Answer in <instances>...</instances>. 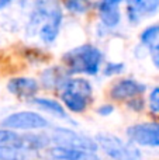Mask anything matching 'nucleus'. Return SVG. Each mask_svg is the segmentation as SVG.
Here are the masks:
<instances>
[{
    "instance_id": "1",
    "label": "nucleus",
    "mask_w": 159,
    "mask_h": 160,
    "mask_svg": "<svg viewBox=\"0 0 159 160\" xmlns=\"http://www.w3.org/2000/svg\"><path fill=\"white\" fill-rule=\"evenodd\" d=\"M62 24V10L54 0H38L34 6L27 25L30 37L38 35L42 42L52 44L59 34Z\"/></svg>"
},
{
    "instance_id": "24",
    "label": "nucleus",
    "mask_w": 159,
    "mask_h": 160,
    "mask_svg": "<svg viewBox=\"0 0 159 160\" xmlns=\"http://www.w3.org/2000/svg\"><path fill=\"white\" fill-rule=\"evenodd\" d=\"M11 2H13V0H0V10H2L3 7H6L7 4H10Z\"/></svg>"
},
{
    "instance_id": "3",
    "label": "nucleus",
    "mask_w": 159,
    "mask_h": 160,
    "mask_svg": "<svg viewBox=\"0 0 159 160\" xmlns=\"http://www.w3.org/2000/svg\"><path fill=\"white\" fill-rule=\"evenodd\" d=\"M61 98L66 108L72 112L80 114L92 101L93 87L86 79L72 78L66 79L61 86Z\"/></svg>"
},
{
    "instance_id": "13",
    "label": "nucleus",
    "mask_w": 159,
    "mask_h": 160,
    "mask_svg": "<svg viewBox=\"0 0 159 160\" xmlns=\"http://www.w3.org/2000/svg\"><path fill=\"white\" fill-rule=\"evenodd\" d=\"M99 16H100L101 24L106 28H115L120 24L121 14L120 7L118 6H106V4H99Z\"/></svg>"
},
{
    "instance_id": "15",
    "label": "nucleus",
    "mask_w": 159,
    "mask_h": 160,
    "mask_svg": "<svg viewBox=\"0 0 159 160\" xmlns=\"http://www.w3.org/2000/svg\"><path fill=\"white\" fill-rule=\"evenodd\" d=\"M141 44L145 45L146 48L159 44V24L149 25L141 32Z\"/></svg>"
},
{
    "instance_id": "20",
    "label": "nucleus",
    "mask_w": 159,
    "mask_h": 160,
    "mask_svg": "<svg viewBox=\"0 0 159 160\" xmlns=\"http://www.w3.org/2000/svg\"><path fill=\"white\" fill-rule=\"evenodd\" d=\"M127 104H128V107L131 108V110L141 111L144 108V105H145V102H144V100L141 98L140 96H138V97H134V98L128 100V101H127Z\"/></svg>"
},
{
    "instance_id": "23",
    "label": "nucleus",
    "mask_w": 159,
    "mask_h": 160,
    "mask_svg": "<svg viewBox=\"0 0 159 160\" xmlns=\"http://www.w3.org/2000/svg\"><path fill=\"white\" fill-rule=\"evenodd\" d=\"M123 0H100L101 4H106V6H120V3Z\"/></svg>"
},
{
    "instance_id": "18",
    "label": "nucleus",
    "mask_w": 159,
    "mask_h": 160,
    "mask_svg": "<svg viewBox=\"0 0 159 160\" xmlns=\"http://www.w3.org/2000/svg\"><path fill=\"white\" fill-rule=\"evenodd\" d=\"M103 72L106 76L120 75V73L124 72V63H120V62H110V63H107L106 66H104Z\"/></svg>"
},
{
    "instance_id": "6",
    "label": "nucleus",
    "mask_w": 159,
    "mask_h": 160,
    "mask_svg": "<svg viewBox=\"0 0 159 160\" xmlns=\"http://www.w3.org/2000/svg\"><path fill=\"white\" fill-rule=\"evenodd\" d=\"M2 125L7 129L20 131H35L48 127V121L42 115L33 111H20L10 114L2 121Z\"/></svg>"
},
{
    "instance_id": "16",
    "label": "nucleus",
    "mask_w": 159,
    "mask_h": 160,
    "mask_svg": "<svg viewBox=\"0 0 159 160\" xmlns=\"http://www.w3.org/2000/svg\"><path fill=\"white\" fill-rule=\"evenodd\" d=\"M0 160H27L25 150L14 146H0Z\"/></svg>"
},
{
    "instance_id": "11",
    "label": "nucleus",
    "mask_w": 159,
    "mask_h": 160,
    "mask_svg": "<svg viewBox=\"0 0 159 160\" xmlns=\"http://www.w3.org/2000/svg\"><path fill=\"white\" fill-rule=\"evenodd\" d=\"M52 159L55 160H100L96 152L83 149H69V148L55 146L49 150Z\"/></svg>"
},
{
    "instance_id": "7",
    "label": "nucleus",
    "mask_w": 159,
    "mask_h": 160,
    "mask_svg": "<svg viewBox=\"0 0 159 160\" xmlns=\"http://www.w3.org/2000/svg\"><path fill=\"white\" fill-rule=\"evenodd\" d=\"M130 141L132 143L148 148L159 146V122H149V124H137L127 129Z\"/></svg>"
},
{
    "instance_id": "21",
    "label": "nucleus",
    "mask_w": 159,
    "mask_h": 160,
    "mask_svg": "<svg viewBox=\"0 0 159 160\" xmlns=\"http://www.w3.org/2000/svg\"><path fill=\"white\" fill-rule=\"evenodd\" d=\"M148 51H149V53H151V59H152L154 66L156 68V69H159V44L148 48Z\"/></svg>"
},
{
    "instance_id": "12",
    "label": "nucleus",
    "mask_w": 159,
    "mask_h": 160,
    "mask_svg": "<svg viewBox=\"0 0 159 160\" xmlns=\"http://www.w3.org/2000/svg\"><path fill=\"white\" fill-rule=\"evenodd\" d=\"M30 102L33 105H35V107H38L39 110H42V111H45V112L51 114V115L56 117V118L68 119V121H69V117H68L65 108L62 107L58 101H55V100L44 98V97H34V98L30 100Z\"/></svg>"
},
{
    "instance_id": "4",
    "label": "nucleus",
    "mask_w": 159,
    "mask_h": 160,
    "mask_svg": "<svg viewBox=\"0 0 159 160\" xmlns=\"http://www.w3.org/2000/svg\"><path fill=\"white\" fill-rule=\"evenodd\" d=\"M99 148L104 150L109 158L113 160H141V152L135 145L121 141L120 138L113 135H99Z\"/></svg>"
},
{
    "instance_id": "5",
    "label": "nucleus",
    "mask_w": 159,
    "mask_h": 160,
    "mask_svg": "<svg viewBox=\"0 0 159 160\" xmlns=\"http://www.w3.org/2000/svg\"><path fill=\"white\" fill-rule=\"evenodd\" d=\"M51 141L61 148H69V149H83L96 152L99 149L97 141L85 136L82 133H78L68 128H55L51 135Z\"/></svg>"
},
{
    "instance_id": "8",
    "label": "nucleus",
    "mask_w": 159,
    "mask_h": 160,
    "mask_svg": "<svg viewBox=\"0 0 159 160\" xmlns=\"http://www.w3.org/2000/svg\"><path fill=\"white\" fill-rule=\"evenodd\" d=\"M146 90V86L134 79H121L110 88V96L115 101H128L138 97Z\"/></svg>"
},
{
    "instance_id": "22",
    "label": "nucleus",
    "mask_w": 159,
    "mask_h": 160,
    "mask_svg": "<svg viewBox=\"0 0 159 160\" xmlns=\"http://www.w3.org/2000/svg\"><path fill=\"white\" fill-rule=\"evenodd\" d=\"M113 111H114V107H113L111 104H103L97 110V112L103 117H107V115H110V114H113Z\"/></svg>"
},
{
    "instance_id": "10",
    "label": "nucleus",
    "mask_w": 159,
    "mask_h": 160,
    "mask_svg": "<svg viewBox=\"0 0 159 160\" xmlns=\"http://www.w3.org/2000/svg\"><path fill=\"white\" fill-rule=\"evenodd\" d=\"M38 87V82L31 78H14L7 84L8 91L21 98H34Z\"/></svg>"
},
{
    "instance_id": "14",
    "label": "nucleus",
    "mask_w": 159,
    "mask_h": 160,
    "mask_svg": "<svg viewBox=\"0 0 159 160\" xmlns=\"http://www.w3.org/2000/svg\"><path fill=\"white\" fill-rule=\"evenodd\" d=\"M41 80L42 84L48 88H54V87L61 88V86L64 84L66 79H64V75L61 73L59 68H49L41 75Z\"/></svg>"
},
{
    "instance_id": "9",
    "label": "nucleus",
    "mask_w": 159,
    "mask_h": 160,
    "mask_svg": "<svg viewBox=\"0 0 159 160\" xmlns=\"http://www.w3.org/2000/svg\"><path fill=\"white\" fill-rule=\"evenodd\" d=\"M127 17L131 24L140 22L144 17L156 13L159 8V0H126Z\"/></svg>"
},
{
    "instance_id": "2",
    "label": "nucleus",
    "mask_w": 159,
    "mask_h": 160,
    "mask_svg": "<svg viewBox=\"0 0 159 160\" xmlns=\"http://www.w3.org/2000/svg\"><path fill=\"white\" fill-rule=\"evenodd\" d=\"M64 62L70 75H96L100 70L103 53L95 45L85 44L68 51L64 55Z\"/></svg>"
},
{
    "instance_id": "17",
    "label": "nucleus",
    "mask_w": 159,
    "mask_h": 160,
    "mask_svg": "<svg viewBox=\"0 0 159 160\" xmlns=\"http://www.w3.org/2000/svg\"><path fill=\"white\" fill-rule=\"evenodd\" d=\"M68 11L73 14H83L90 8V0H64Z\"/></svg>"
},
{
    "instance_id": "19",
    "label": "nucleus",
    "mask_w": 159,
    "mask_h": 160,
    "mask_svg": "<svg viewBox=\"0 0 159 160\" xmlns=\"http://www.w3.org/2000/svg\"><path fill=\"white\" fill-rule=\"evenodd\" d=\"M149 108L152 112L159 114V87H155L149 94Z\"/></svg>"
}]
</instances>
